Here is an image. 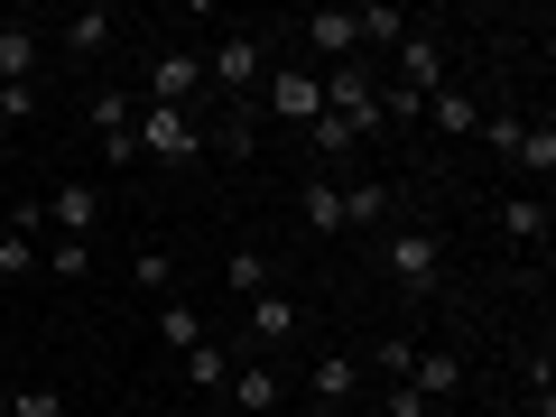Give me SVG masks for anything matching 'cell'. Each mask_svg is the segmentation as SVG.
<instances>
[{
	"mask_svg": "<svg viewBox=\"0 0 556 417\" xmlns=\"http://www.w3.org/2000/svg\"><path fill=\"white\" fill-rule=\"evenodd\" d=\"M260 75H269V47H260L251 28H232V38L204 56V84H223V93H241V102L260 93Z\"/></svg>",
	"mask_w": 556,
	"mask_h": 417,
	"instance_id": "5",
	"label": "cell"
},
{
	"mask_svg": "<svg viewBox=\"0 0 556 417\" xmlns=\"http://www.w3.org/2000/svg\"><path fill=\"white\" fill-rule=\"evenodd\" d=\"M306 390H316V408H353V390H362V362H353V353H325Z\"/></svg>",
	"mask_w": 556,
	"mask_h": 417,
	"instance_id": "16",
	"label": "cell"
},
{
	"mask_svg": "<svg viewBox=\"0 0 556 417\" xmlns=\"http://www.w3.org/2000/svg\"><path fill=\"white\" fill-rule=\"evenodd\" d=\"M380 269H390V288H399V298H437V278H445V241L427 232V223H408V232H390Z\"/></svg>",
	"mask_w": 556,
	"mask_h": 417,
	"instance_id": "2",
	"label": "cell"
},
{
	"mask_svg": "<svg viewBox=\"0 0 556 417\" xmlns=\"http://www.w3.org/2000/svg\"><path fill=\"white\" fill-rule=\"evenodd\" d=\"M186 417H204V408H186Z\"/></svg>",
	"mask_w": 556,
	"mask_h": 417,
	"instance_id": "36",
	"label": "cell"
},
{
	"mask_svg": "<svg viewBox=\"0 0 556 417\" xmlns=\"http://www.w3.org/2000/svg\"><path fill=\"white\" fill-rule=\"evenodd\" d=\"M159 334H167V353H195V343H204V316H195V306H177V298H167Z\"/></svg>",
	"mask_w": 556,
	"mask_h": 417,
	"instance_id": "27",
	"label": "cell"
},
{
	"mask_svg": "<svg viewBox=\"0 0 556 417\" xmlns=\"http://www.w3.org/2000/svg\"><path fill=\"white\" fill-rule=\"evenodd\" d=\"M306 417H343V408H316V399H306Z\"/></svg>",
	"mask_w": 556,
	"mask_h": 417,
	"instance_id": "34",
	"label": "cell"
},
{
	"mask_svg": "<svg viewBox=\"0 0 556 417\" xmlns=\"http://www.w3.org/2000/svg\"><path fill=\"white\" fill-rule=\"evenodd\" d=\"M306 47H316L325 65L362 56V20H353V10H316V20H306Z\"/></svg>",
	"mask_w": 556,
	"mask_h": 417,
	"instance_id": "12",
	"label": "cell"
},
{
	"mask_svg": "<svg viewBox=\"0 0 556 417\" xmlns=\"http://www.w3.org/2000/svg\"><path fill=\"white\" fill-rule=\"evenodd\" d=\"M427 121H437L445 139H464V130H473V121H482V102L464 93V84H445V93H427Z\"/></svg>",
	"mask_w": 556,
	"mask_h": 417,
	"instance_id": "21",
	"label": "cell"
},
{
	"mask_svg": "<svg viewBox=\"0 0 556 417\" xmlns=\"http://www.w3.org/2000/svg\"><path fill=\"white\" fill-rule=\"evenodd\" d=\"M0 417H10V390H0Z\"/></svg>",
	"mask_w": 556,
	"mask_h": 417,
	"instance_id": "35",
	"label": "cell"
},
{
	"mask_svg": "<svg viewBox=\"0 0 556 417\" xmlns=\"http://www.w3.org/2000/svg\"><path fill=\"white\" fill-rule=\"evenodd\" d=\"M177 371H186V380H195V390H223V380H232V353H223V343H214V334H204V343H195V353H177Z\"/></svg>",
	"mask_w": 556,
	"mask_h": 417,
	"instance_id": "23",
	"label": "cell"
},
{
	"mask_svg": "<svg viewBox=\"0 0 556 417\" xmlns=\"http://www.w3.org/2000/svg\"><path fill=\"white\" fill-rule=\"evenodd\" d=\"M65 417H75V408H65Z\"/></svg>",
	"mask_w": 556,
	"mask_h": 417,
	"instance_id": "38",
	"label": "cell"
},
{
	"mask_svg": "<svg viewBox=\"0 0 556 417\" xmlns=\"http://www.w3.org/2000/svg\"><path fill=\"white\" fill-rule=\"evenodd\" d=\"M38 65H47V38L10 20V28H0V84H38Z\"/></svg>",
	"mask_w": 556,
	"mask_h": 417,
	"instance_id": "14",
	"label": "cell"
},
{
	"mask_svg": "<svg viewBox=\"0 0 556 417\" xmlns=\"http://www.w3.org/2000/svg\"><path fill=\"white\" fill-rule=\"evenodd\" d=\"M38 241H47V214H38V204H20V214L0 223V278H28V269H38Z\"/></svg>",
	"mask_w": 556,
	"mask_h": 417,
	"instance_id": "10",
	"label": "cell"
},
{
	"mask_svg": "<svg viewBox=\"0 0 556 417\" xmlns=\"http://www.w3.org/2000/svg\"><path fill=\"white\" fill-rule=\"evenodd\" d=\"M10 417H65V399L56 390H20V399H10Z\"/></svg>",
	"mask_w": 556,
	"mask_h": 417,
	"instance_id": "32",
	"label": "cell"
},
{
	"mask_svg": "<svg viewBox=\"0 0 556 417\" xmlns=\"http://www.w3.org/2000/svg\"><path fill=\"white\" fill-rule=\"evenodd\" d=\"M241 334H251V343H298V298H288V288L241 298Z\"/></svg>",
	"mask_w": 556,
	"mask_h": 417,
	"instance_id": "9",
	"label": "cell"
},
{
	"mask_svg": "<svg viewBox=\"0 0 556 417\" xmlns=\"http://www.w3.org/2000/svg\"><path fill=\"white\" fill-rule=\"evenodd\" d=\"M112 38H121V20H112V10H102V0H93V10H75V20L56 28V47H65V56H102V47H112Z\"/></svg>",
	"mask_w": 556,
	"mask_h": 417,
	"instance_id": "15",
	"label": "cell"
},
{
	"mask_svg": "<svg viewBox=\"0 0 556 417\" xmlns=\"http://www.w3.org/2000/svg\"><path fill=\"white\" fill-rule=\"evenodd\" d=\"M223 278H232V298H260V288H278V278H269V251H232V260H223Z\"/></svg>",
	"mask_w": 556,
	"mask_h": 417,
	"instance_id": "25",
	"label": "cell"
},
{
	"mask_svg": "<svg viewBox=\"0 0 556 417\" xmlns=\"http://www.w3.org/2000/svg\"><path fill=\"white\" fill-rule=\"evenodd\" d=\"M130 288H139V298H167V288H177V260H167V251H139L130 260Z\"/></svg>",
	"mask_w": 556,
	"mask_h": 417,
	"instance_id": "26",
	"label": "cell"
},
{
	"mask_svg": "<svg viewBox=\"0 0 556 417\" xmlns=\"http://www.w3.org/2000/svg\"><path fill=\"white\" fill-rule=\"evenodd\" d=\"M195 93H204V56H195V47H159V65H149V102L195 112Z\"/></svg>",
	"mask_w": 556,
	"mask_h": 417,
	"instance_id": "7",
	"label": "cell"
},
{
	"mask_svg": "<svg viewBox=\"0 0 556 417\" xmlns=\"http://www.w3.org/2000/svg\"><path fill=\"white\" fill-rule=\"evenodd\" d=\"M390 56H399V84H390V93H408V102H427V93H445V47L427 38V28H408V38H399Z\"/></svg>",
	"mask_w": 556,
	"mask_h": 417,
	"instance_id": "6",
	"label": "cell"
},
{
	"mask_svg": "<svg viewBox=\"0 0 556 417\" xmlns=\"http://www.w3.org/2000/svg\"><path fill=\"white\" fill-rule=\"evenodd\" d=\"M251 102H260L269 121H298V130H306V121L325 112V84H316V65H269Z\"/></svg>",
	"mask_w": 556,
	"mask_h": 417,
	"instance_id": "4",
	"label": "cell"
},
{
	"mask_svg": "<svg viewBox=\"0 0 556 417\" xmlns=\"http://www.w3.org/2000/svg\"><path fill=\"white\" fill-rule=\"evenodd\" d=\"M316 84H325V112H334L353 139H371V130H380V75H371V56H343V65H325Z\"/></svg>",
	"mask_w": 556,
	"mask_h": 417,
	"instance_id": "1",
	"label": "cell"
},
{
	"mask_svg": "<svg viewBox=\"0 0 556 417\" xmlns=\"http://www.w3.org/2000/svg\"><path fill=\"white\" fill-rule=\"evenodd\" d=\"M38 269L47 278H93V241H56V232H47L38 241Z\"/></svg>",
	"mask_w": 556,
	"mask_h": 417,
	"instance_id": "22",
	"label": "cell"
},
{
	"mask_svg": "<svg viewBox=\"0 0 556 417\" xmlns=\"http://www.w3.org/2000/svg\"><path fill=\"white\" fill-rule=\"evenodd\" d=\"M353 20H362V38H380V47H399V38H408V20H399L390 0H371V10H353Z\"/></svg>",
	"mask_w": 556,
	"mask_h": 417,
	"instance_id": "29",
	"label": "cell"
},
{
	"mask_svg": "<svg viewBox=\"0 0 556 417\" xmlns=\"http://www.w3.org/2000/svg\"><path fill=\"white\" fill-rule=\"evenodd\" d=\"M306 139H316V159H353V149H362V139L343 130L334 112H316V121H306Z\"/></svg>",
	"mask_w": 556,
	"mask_h": 417,
	"instance_id": "28",
	"label": "cell"
},
{
	"mask_svg": "<svg viewBox=\"0 0 556 417\" xmlns=\"http://www.w3.org/2000/svg\"><path fill=\"white\" fill-rule=\"evenodd\" d=\"M510 159H519V177H538V195H547V177H556V121L547 112L519 121V149H510Z\"/></svg>",
	"mask_w": 556,
	"mask_h": 417,
	"instance_id": "13",
	"label": "cell"
},
{
	"mask_svg": "<svg viewBox=\"0 0 556 417\" xmlns=\"http://www.w3.org/2000/svg\"><path fill=\"white\" fill-rule=\"evenodd\" d=\"M371 223H390V186L353 177V186H343V232H371Z\"/></svg>",
	"mask_w": 556,
	"mask_h": 417,
	"instance_id": "17",
	"label": "cell"
},
{
	"mask_svg": "<svg viewBox=\"0 0 556 417\" xmlns=\"http://www.w3.org/2000/svg\"><path fill=\"white\" fill-rule=\"evenodd\" d=\"M455 380H464V362H455V353H417V362H408V390L427 399V408H437V399L455 390Z\"/></svg>",
	"mask_w": 556,
	"mask_h": 417,
	"instance_id": "20",
	"label": "cell"
},
{
	"mask_svg": "<svg viewBox=\"0 0 556 417\" xmlns=\"http://www.w3.org/2000/svg\"><path fill=\"white\" fill-rule=\"evenodd\" d=\"M380 417H427V399H417L408 380H390V399H380Z\"/></svg>",
	"mask_w": 556,
	"mask_h": 417,
	"instance_id": "33",
	"label": "cell"
},
{
	"mask_svg": "<svg viewBox=\"0 0 556 417\" xmlns=\"http://www.w3.org/2000/svg\"><path fill=\"white\" fill-rule=\"evenodd\" d=\"M139 159L195 167V159H204V121H195V112H167V102H139Z\"/></svg>",
	"mask_w": 556,
	"mask_h": 417,
	"instance_id": "3",
	"label": "cell"
},
{
	"mask_svg": "<svg viewBox=\"0 0 556 417\" xmlns=\"http://www.w3.org/2000/svg\"><path fill=\"white\" fill-rule=\"evenodd\" d=\"M501 241H519V251L538 241V251H547V195H510L501 204Z\"/></svg>",
	"mask_w": 556,
	"mask_h": 417,
	"instance_id": "18",
	"label": "cell"
},
{
	"mask_svg": "<svg viewBox=\"0 0 556 417\" xmlns=\"http://www.w3.org/2000/svg\"><path fill=\"white\" fill-rule=\"evenodd\" d=\"M408 362H417V343H408V334H390V343L371 353V371H380V380H408Z\"/></svg>",
	"mask_w": 556,
	"mask_h": 417,
	"instance_id": "31",
	"label": "cell"
},
{
	"mask_svg": "<svg viewBox=\"0 0 556 417\" xmlns=\"http://www.w3.org/2000/svg\"><path fill=\"white\" fill-rule=\"evenodd\" d=\"M93 223H102V195H93V186H56L47 232H56V241H93Z\"/></svg>",
	"mask_w": 556,
	"mask_h": 417,
	"instance_id": "11",
	"label": "cell"
},
{
	"mask_svg": "<svg viewBox=\"0 0 556 417\" xmlns=\"http://www.w3.org/2000/svg\"><path fill=\"white\" fill-rule=\"evenodd\" d=\"M223 390L241 399V417H269V408H278V371H269V362H241V371L223 380Z\"/></svg>",
	"mask_w": 556,
	"mask_h": 417,
	"instance_id": "19",
	"label": "cell"
},
{
	"mask_svg": "<svg viewBox=\"0 0 556 417\" xmlns=\"http://www.w3.org/2000/svg\"><path fill=\"white\" fill-rule=\"evenodd\" d=\"M28 112H38V84H0V139L20 130V121H28Z\"/></svg>",
	"mask_w": 556,
	"mask_h": 417,
	"instance_id": "30",
	"label": "cell"
},
{
	"mask_svg": "<svg viewBox=\"0 0 556 417\" xmlns=\"http://www.w3.org/2000/svg\"><path fill=\"white\" fill-rule=\"evenodd\" d=\"M0 334H10V325H0Z\"/></svg>",
	"mask_w": 556,
	"mask_h": 417,
	"instance_id": "37",
	"label": "cell"
},
{
	"mask_svg": "<svg viewBox=\"0 0 556 417\" xmlns=\"http://www.w3.org/2000/svg\"><path fill=\"white\" fill-rule=\"evenodd\" d=\"M93 130H102V159L112 167L139 159V102L130 93H93Z\"/></svg>",
	"mask_w": 556,
	"mask_h": 417,
	"instance_id": "8",
	"label": "cell"
},
{
	"mask_svg": "<svg viewBox=\"0 0 556 417\" xmlns=\"http://www.w3.org/2000/svg\"><path fill=\"white\" fill-rule=\"evenodd\" d=\"M306 223H316V232H343V177H306Z\"/></svg>",
	"mask_w": 556,
	"mask_h": 417,
	"instance_id": "24",
	"label": "cell"
}]
</instances>
